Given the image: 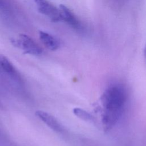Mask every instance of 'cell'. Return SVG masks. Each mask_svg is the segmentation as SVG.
I'll list each match as a JSON object with an SVG mask.
<instances>
[{"label": "cell", "mask_w": 146, "mask_h": 146, "mask_svg": "<svg viewBox=\"0 0 146 146\" xmlns=\"http://www.w3.org/2000/svg\"><path fill=\"white\" fill-rule=\"evenodd\" d=\"M100 100L103 107L102 121L104 127L109 129L123 115L127 100V91L121 84L110 85L103 92Z\"/></svg>", "instance_id": "6da1fadb"}, {"label": "cell", "mask_w": 146, "mask_h": 146, "mask_svg": "<svg viewBox=\"0 0 146 146\" xmlns=\"http://www.w3.org/2000/svg\"><path fill=\"white\" fill-rule=\"evenodd\" d=\"M12 43L21 48L24 54L38 55L42 54V49L30 36L25 34H19L18 38L12 39Z\"/></svg>", "instance_id": "7a4b0ae2"}, {"label": "cell", "mask_w": 146, "mask_h": 146, "mask_svg": "<svg viewBox=\"0 0 146 146\" xmlns=\"http://www.w3.org/2000/svg\"><path fill=\"white\" fill-rule=\"evenodd\" d=\"M35 2L39 13L48 17L52 22L61 21L59 9L52 3L44 0H37Z\"/></svg>", "instance_id": "3957f363"}, {"label": "cell", "mask_w": 146, "mask_h": 146, "mask_svg": "<svg viewBox=\"0 0 146 146\" xmlns=\"http://www.w3.org/2000/svg\"><path fill=\"white\" fill-rule=\"evenodd\" d=\"M61 21L66 22L70 26L75 30H80L82 25L75 14L67 6L61 4L59 6Z\"/></svg>", "instance_id": "277c9868"}, {"label": "cell", "mask_w": 146, "mask_h": 146, "mask_svg": "<svg viewBox=\"0 0 146 146\" xmlns=\"http://www.w3.org/2000/svg\"><path fill=\"white\" fill-rule=\"evenodd\" d=\"M35 115L53 131L58 132H61L63 131V127L61 124L56 118L50 113L42 110H38L35 112Z\"/></svg>", "instance_id": "5b68a950"}, {"label": "cell", "mask_w": 146, "mask_h": 146, "mask_svg": "<svg viewBox=\"0 0 146 146\" xmlns=\"http://www.w3.org/2000/svg\"><path fill=\"white\" fill-rule=\"evenodd\" d=\"M39 39L43 44L48 49L52 51H55L58 50L60 47L59 41L53 35L50 34L43 31H39Z\"/></svg>", "instance_id": "8992f818"}, {"label": "cell", "mask_w": 146, "mask_h": 146, "mask_svg": "<svg viewBox=\"0 0 146 146\" xmlns=\"http://www.w3.org/2000/svg\"><path fill=\"white\" fill-rule=\"evenodd\" d=\"M0 66L3 70L8 74L14 76L16 74L15 67L11 62L4 55H0Z\"/></svg>", "instance_id": "52a82bcc"}, {"label": "cell", "mask_w": 146, "mask_h": 146, "mask_svg": "<svg viewBox=\"0 0 146 146\" xmlns=\"http://www.w3.org/2000/svg\"><path fill=\"white\" fill-rule=\"evenodd\" d=\"M73 113L74 114L78 117L79 118L86 120V121H90L92 120V116L87 112L86 111L80 108H75L73 109Z\"/></svg>", "instance_id": "ba28073f"}, {"label": "cell", "mask_w": 146, "mask_h": 146, "mask_svg": "<svg viewBox=\"0 0 146 146\" xmlns=\"http://www.w3.org/2000/svg\"><path fill=\"white\" fill-rule=\"evenodd\" d=\"M145 55H146V48H145Z\"/></svg>", "instance_id": "9c48e42d"}]
</instances>
